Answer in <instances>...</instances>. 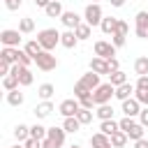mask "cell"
Listing matches in <instances>:
<instances>
[{"label": "cell", "mask_w": 148, "mask_h": 148, "mask_svg": "<svg viewBox=\"0 0 148 148\" xmlns=\"http://www.w3.org/2000/svg\"><path fill=\"white\" fill-rule=\"evenodd\" d=\"M12 74L18 79L21 86H32V81H35L32 72H30L28 67H23V65H12Z\"/></svg>", "instance_id": "5"}, {"label": "cell", "mask_w": 148, "mask_h": 148, "mask_svg": "<svg viewBox=\"0 0 148 148\" xmlns=\"http://www.w3.org/2000/svg\"><path fill=\"white\" fill-rule=\"evenodd\" d=\"M90 72H95V74H99V76H102V74H106V76L111 74L109 62H106L104 58H99V56H95V58L90 60Z\"/></svg>", "instance_id": "11"}, {"label": "cell", "mask_w": 148, "mask_h": 148, "mask_svg": "<svg viewBox=\"0 0 148 148\" xmlns=\"http://www.w3.org/2000/svg\"><path fill=\"white\" fill-rule=\"evenodd\" d=\"M134 72L136 76H148V56H141L134 60Z\"/></svg>", "instance_id": "26"}, {"label": "cell", "mask_w": 148, "mask_h": 148, "mask_svg": "<svg viewBox=\"0 0 148 148\" xmlns=\"http://www.w3.org/2000/svg\"><path fill=\"white\" fill-rule=\"evenodd\" d=\"M79 102H81V109H88V111H92V109L97 106V104H95V99H92V95H90V97H86V99H79Z\"/></svg>", "instance_id": "42"}, {"label": "cell", "mask_w": 148, "mask_h": 148, "mask_svg": "<svg viewBox=\"0 0 148 148\" xmlns=\"http://www.w3.org/2000/svg\"><path fill=\"white\" fill-rule=\"evenodd\" d=\"M32 62H35V60H32V58H30L25 51H21V53H18V65H23V67H30Z\"/></svg>", "instance_id": "41"}, {"label": "cell", "mask_w": 148, "mask_h": 148, "mask_svg": "<svg viewBox=\"0 0 148 148\" xmlns=\"http://www.w3.org/2000/svg\"><path fill=\"white\" fill-rule=\"evenodd\" d=\"M134 97L139 99V104L148 106V90H136V92H134Z\"/></svg>", "instance_id": "43"}, {"label": "cell", "mask_w": 148, "mask_h": 148, "mask_svg": "<svg viewBox=\"0 0 148 148\" xmlns=\"http://www.w3.org/2000/svg\"><path fill=\"white\" fill-rule=\"evenodd\" d=\"M69 148H81V146H76V143H74V146H69Z\"/></svg>", "instance_id": "55"}, {"label": "cell", "mask_w": 148, "mask_h": 148, "mask_svg": "<svg viewBox=\"0 0 148 148\" xmlns=\"http://www.w3.org/2000/svg\"><path fill=\"white\" fill-rule=\"evenodd\" d=\"M111 97H116V88H113L111 83H102L99 88L92 90V99H95L97 106H99V104H109Z\"/></svg>", "instance_id": "2"}, {"label": "cell", "mask_w": 148, "mask_h": 148, "mask_svg": "<svg viewBox=\"0 0 148 148\" xmlns=\"http://www.w3.org/2000/svg\"><path fill=\"white\" fill-rule=\"evenodd\" d=\"M0 42H2V46H12V49H18V44H21V32L18 30H2L0 32Z\"/></svg>", "instance_id": "7"}, {"label": "cell", "mask_w": 148, "mask_h": 148, "mask_svg": "<svg viewBox=\"0 0 148 148\" xmlns=\"http://www.w3.org/2000/svg\"><path fill=\"white\" fill-rule=\"evenodd\" d=\"M51 111H53V104H51V102H39V104L35 106V116H37V118H49Z\"/></svg>", "instance_id": "28"}, {"label": "cell", "mask_w": 148, "mask_h": 148, "mask_svg": "<svg viewBox=\"0 0 148 148\" xmlns=\"http://www.w3.org/2000/svg\"><path fill=\"white\" fill-rule=\"evenodd\" d=\"M23 99H25V95H23L18 88L7 92V104H12V106H21V104H23Z\"/></svg>", "instance_id": "27"}, {"label": "cell", "mask_w": 148, "mask_h": 148, "mask_svg": "<svg viewBox=\"0 0 148 148\" xmlns=\"http://www.w3.org/2000/svg\"><path fill=\"white\" fill-rule=\"evenodd\" d=\"M81 83H83L86 88H90V90H95V88H99V86H102V83H99V74H95V72L83 74V76H81Z\"/></svg>", "instance_id": "18"}, {"label": "cell", "mask_w": 148, "mask_h": 148, "mask_svg": "<svg viewBox=\"0 0 148 148\" xmlns=\"http://www.w3.org/2000/svg\"><path fill=\"white\" fill-rule=\"evenodd\" d=\"M44 12H46V16H51V18H60V16L65 14V9H62L60 0H53V2H51V5L44 9Z\"/></svg>", "instance_id": "23"}, {"label": "cell", "mask_w": 148, "mask_h": 148, "mask_svg": "<svg viewBox=\"0 0 148 148\" xmlns=\"http://www.w3.org/2000/svg\"><path fill=\"white\" fill-rule=\"evenodd\" d=\"M95 56H99V58H104V60L116 58V46H113L111 42L99 39V42H95Z\"/></svg>", "instance_id": "8"}, {"label": "cell", "mask_w": 148, "mask_h": 148, "mask_svg": "<svg viewBox=\"0 0 148 148\" xmlns=\"http://www.w3.org/2000/svg\"><path fill=\"white\" fill-rule=\"evenodd\" d=\"M37 42L42 44L44 51H53L56 44H60V32L56 28H44V30L37 32Z\"/></svg>", "instance_id": "1"}, {"label": "cell", "mask_w": 148, "mask_h": 148, "mask_svg": "<svg viewBox=\"0 0 148 148\" xmlns=\"http://www.w3.org/2000/svg\"><path fill=\"white\" fill-rule=\"evenodd\" d=\"M116 32H118V35H127V32H130V25H127L125 21H118V28H116Z\"/></svg>", "instance_id": "46"}, {"label": "cell", "mask_w": 148, "mask_h": 148, "mask_svg": "<svg viewBox=\"0 0 148 148\" xmlns=\"http://www.w3.org/2000/svg\"><path fill=\"white\" fill-rule=\"evenodd\" d=\"M21 2H23V0H5V7H7L9 12H16V9L21 7Z\"/></svg>", "instance_id": "44"}, {"label": "cell", "mask_w": 148, "mask_h": 148, "mask_svg": "<svg viewBox=\"0 0 148 148\" xmlns=\"http://www.w3.org/2000/svg\"><path fill=\"white\" fill-rule=\"evenodd\" d=\"M136 90H148V76H139L136 79Z\"/></svg>", "instance_id": "45"}, {"label": "cell", "mask_w": 148, "mask_h": 148, "mask_svg": "<svg viewBox=\"0 0 148 148\" xmlns=\"http://www.w3.org/2000/svg\"><path fill=\"white\" fill-rule=\"evenodd\" d=\"M74 32H76V37H79V39H88V37H90V32H92V28H90V25L83 21V23H81V25H79Z\"/></svg>", "instance_id": "36"}, {"label": "cell", "mask_w": 148, "mask_h": 148, "mask_svg": "<svg viewBox=\"0 0 148 148\" xmlns=\"http://www.w3.org/2000/svg\"><path fill=\"white\" fill-rule=\"evenodd\" d=\"M90 95H92V90H90V88H86L81 81H76V83H74V97H76V99H86V97H90Z\"/></svg>", "instance_id": "30"}, {"label": "cell", "mask_w": 148, "mask_h": 148, "mask_svg": "<svg viewBox=\"0 0 148 148\" xmlns=\"http://www.w3.org/2000/svg\"><path fill=\"white\" fill-rule=\"evenodd\" d=\"M18 53H21V49L2 46V51H0V60H5V62H9V65H18Z\"/></svg>", "instance_id": "12"}, {"label": "cell", "mask_w": 148, "mask_h": 148, "mask_svg": "<svg viewBox=\"0 0 148 148\" xmlns=\"http://www.w3.org/2000/svg\"><path fill=\"white\" fill-rule=\"evenodd\" d=\"M99 132L106 134V136H111V134L120 132V125H118L116 120H102V123H99Z\"/></svg>", "instance_id": "21"}, {"label": "cell", "mask_w": 148, "mask_h": 148, "mask_svg": "<svg viewBox=\"0 0 148 148\" xmlns=\"http://www.w3.org/2000/svg\"><path fill=\"white\" fill-rule=\"evenodd\" d=\"M109 83L113 86V88H118V86H123V83H127V76H125V72H111L109 74Z\"/></svg>", "instance_id": "29"}, {"label": "cell", "mask_w": 148, "mask_h": 148, "mask_svg": "<svg viewBox=\"0 0 148 148\" xmlns=\"http://www.w3.org/2000/svg\"><path fill=\"white\" fill-rule=\"evenodd\" d=\"M90 146H92V148H113V146H111V139H109L106 134H102V132H95V134L90 136Z\"/></svg>", "instance_id": "13"}, {"label": "cell", "mask_w": 148, "mask_h": 148, "mask_svg": "<svg viewBox=\"0 0 148 148\" xmlns=\"http://www.w3.org/2000/svg\"><path fill=\"white\" fill-rule=\"evenodd\" d=\"M12 148H25V146H23V143H18V146H12Z\"/></svg>", "instance_id": "54"}, {"label": "cell", "mask_w": 148, "mask_h": 148, "mask_svg": "<svg viewBox=\"0 0 148 148\" xmlns=\"http://www.w3.org/2000/svg\"><path fill=\"white\" fill-rule=\"evenodd\" d=\"M109 139H111V146H113V148H123V146L127 143V139H130V136H127L125 132H116V134H111Z\"/></svg>", "instance_id": "34"}, {"label": "cell", "mask_w": 148, "mask_h": 148, "mask_svg": "<svg viewBox=\"0 0 148 148\" xmlns=\"http://www.w3.org/2000/svg\"><path fill=\"white\" fill-rule=\"evenodd\" d=\"M95 116H97L99 120H113V109H111V104H99V106L95 109Z\"/></svg>", "instance_id": "24"}, {"label": "cell", "mask_w": 148, "mask_h": 148, "mask_svg": "<svg viewBox=\"0 0 148 148\" xmlns=\"http://www.w3.org/2000/svg\"><path fill=\"white\" fill-rule=\"evenodd\" d=\"M134 21H136V28H148V12H136Z\"/></svg>", "instance_id": "39"}, {"label": "cell", "mask_w": 148, "mask_h": 148, "mask_svg": "<svg viewBox=\"0 0 148 148\" xmlns=\"http://www.w3.org/2000/svg\"><path fill=\"white\" fill-rule=\"evenodd\" d=\"M111 2V7H123L125 5V0H109Z\"/></svg>", "instance_id": "53"}, {"label": "cell", "mask_w": 148, "mask_h": 148, "mask_svg": "<svg viewBox=\"0 0 148 148\" xmlns=\"http://www.w3.org/2000/svg\"><path fill=\"white\" fill-rule=\"evenodd\" d=\"M92 2H95V5H99V0H92Z\"/></svg>", "instance_id": "56"}, {"label": "cell", "mask_w": 148, "mask_h": 148, "mask_svg": "<svg viewBox=\"0 0 148 148\" xmlns=\"http://www.w3.org/2000/svg\"><path fill=\"white\" fill-rule=\"evenodd\" d=\"M32 2H35L37 7H42V9H46V7H49V5L53 2V0H32Z\"/></svg>", "instance_id": "50"}, {"label": "cell", "mask_w": 148, "mask_h": 148, "mask_svg": "<svg viewBox=\"0 0 148 148\" xmlns=\"http://www.w3.org/2000/svg\"><path fill=\"white\" fill-rule=\"evenodd\" d=\"M46 134H49V127H44V125H39V123H35V125L30 127V139L44 141V139H46Z\"/></svg>", "instance_id": "25"}, {"label": "cell", "mask_w": 148, "mask_h": 148, "mask_svg": "<svg viewBox=\"0 0 148 148\" xmlns=\"http://www.w3.org/2000/svg\"><path fill=\"white\" fill-rule=\"evenodd\" d=\"M23 51H25V53H28V56H30V58L35 60V58H37V56H39V53H42L44 49H42V44H39L37 39H30V42H25Z\"/></svg>", "instance_id": "19"}, {"label": "cell", "mask_w": 148, "mask_h": 148, "mask_svg": "<svg viewBox=\"0 0 148 148\" xmlns=\"http://www.w3.org/2000/svg\"><path fill=\"white\" fill-rule=\"evenodd\" d=\"M125 37H127V35H118V32H116V35H111V44H113L116 49H120V46H125V42H127Z\"/></svg>", "instance_id": "40"}, {"label": "cell", "mask_w": 148, "mask_h": 148, "mask_svg": "<svg viewBox=\"0 0 148 148\" xmlns=\"http://www.w3.org/2000/svg\"><path fill=\"white\" fill-rule=\"evenodd\" d=\"M127 118H134V116H139L141 113V104H139V99L136 97H130V99H125L123 102V109H120Z\"/></svg>", "instance_id": "9"}, {"label": "cell", "mask_w": 148, "mask_h": 148, "mask_svg": "<svg viewBox=\"0 0 148 148\" xmlns=\"http://www.w3.org/2000/svg\"><path fill=\"white\" fill-rule=\"evenodd\" d=\"M60 21H62V25L67 28V30H76L83 21H81V16L76 14V12H65L62 16H60Z\"/></svg>", "instance_id": "10"}, {"label": "cell", "mask_w": 148, "mask_h": 148, "mask_svg": "<svg viewBox=\"0 0 148 148\" xmlns=\"http://www.w3.org/2000/svg\"><path fill=\"white\" fill-rule=\"evenodd\" d=\"M32 30H35V21H32L30 16H25V18L18 21V32H21V35H28V32H32Z\"/></svg>", "instance_id": "31"}, {"label": "cell", "mask_w": 148, "mask_h": 148, "mask_svg": "<svg viewBox=\"0 0 148 148\" xmlns=\"http://www.w3.org/2000/svg\"><path fill=\"white\" fill-rule=\"evenodd\" d=\"M14 136H16V141H18V143H25V141L30 139V127H28V125H23V123H18V125L14 127Z\"/></svg>", "instance_id": "22"}, {"label": "cell", "mask_w": 148, "mask_h": 148, "mask_svg": "<svg viewBox=\"0 0 148 148\" xmlns=\"http://www.w3.org/2000/svg\"><path fill=\"white\" fill-rule=\"evenodd\" d=\"M76 42H79V37H76L74 30H65V32H60V44H62L65 49H74Z\"/></svg>", "instance_id": "17"}, {"label": "cell", "mask_w": 148, "mask_h": 148, "mask_svg": "<svg viewBox=\"0 0 148 148\" xmlns=\"http://www.w3.org/2000/svg\"><path fill=\"white\" fill-rule=\"evenodd\" d=\"M132 92H136V86H132V83H123V86H118V88H116V99L125 102V99H130V97H132Z\"/></svg>", "instance_id": "15"}, {"label": "cell", "mask_w": 148, "mask_h": 148, "mask_svg": "<svg viewBox=\"0 0 148 148\" xmlns=\"http://www.w3.org/2000/svg\"><path fill=\"white\" fill-rule=\"evenodd\" d=\"M83 18H86V23H88L90 28H95V25H102V18H104V14H102V7H99V5H95V2H90V5L86 7V12H83Z\"/></svg>", "instance_id": "3"}, {"label": "cell", "mask_w": 148, "mask_h": 148, "mask_svg": "<svg viewBox=\"0 0 148 148\" xmlns=\"http://www.w3.org/2000/svg\"><path fill=\"white\" fill-rule=\"evenodd\" d=\"M42 148H58V146H56V143H53V141H51V139L46 136V139L42 141Z\"/></svg>", "instance_id": "51"}, {"label": "cell", "mask_w": 148, "mask_h": 148, "mask_svg": "<svg viewBox=\"0 0 148 148\" xmlns=\"http://www.w3.org/2000/svg\"><path fill=\"white\" fill-rule=\"evenodd\" d=\"M21 83H18V79L14 76V74H7V76H2V88L9 92V90H16Z\"/></svg>", "instance_id": "32"}, {"label": "cell", "mask_w": 148, "mask_h": 148, "mask_svg": "<svg viewBox=\"0 0 148 148\" xmlns=\"http://www.w3.org/2000/svg\"><path fill=\"white\" fill-rule=\"evenodd\" d=\"M53 92H56L53 83H42V86L37 88V95H39V99H42V102H51Z\"/></svg>", "instance_id": "20"}, {"label": "cell", "mask_w": 148, "mask_h": 148, "mask_svg": "<svg viewBox=\"0 0 148 148\" xmlns=\"http://www.w3.org/2000/svg\"><path fill=\"white\" fill-rule=\"evenodd\" d=\"M106 62H109V69H111V72H118V69H120V62H118V58H109Z\"/></svg>", "instance_id": "48"}, {"label": "cell", "mask_w": 148, "mask_h": 148, "mask_svg": "<svg viewBox=\"0 0 148 148\" xmlns=\"http://www.w3.org/2000/svg\"><path fill=\"white\" fill-rule=\"evenodd\" d=\"M58 111L65 116V118H72V116H76L79 111H81V102L74 97V99H62L60 102V106H58Z\"/></svg>", "instance_id": "6"}, {"label": "cell", "mask_w": 148, "mask_h": 148, "mask_svg": "<svg viewBox=\"0 0 148 148\" xmlns=\"http://www.w3.org/2000/svg\"><path fill=\"white\" fill-rule=\"evenodd\" d=\"M143 132H146V127H143L141 123H136V125H134V127L127 132V136H130L132 141H139V139H143Z\"/></svg>", "instance_id": "35"}, {"label": "cell", "mask_w": 148, "mask_h": 148, "mask_svg": "<svg viewBox=\"0 0 148 148\" xmlns=\"http://www.w3.org/2000/svg\"><path fill=\"white\" fill-rule=\"evenodd\" d=\"M134 32L139 39H148V28H134Z\"/></svg>", "instance_id": "49"}, {"label": "cell", "mask_w": 148, "mask_h": 148, "mask_svg": "<svg viewBox=\"0 0 148 148\" xmlns=\"http://www.w3.org/2000/svg\"><path fill=\"white\" fill-rule=\"evenodd\" d=\"M62 127H65V132H79L81 130V123H79V118L76 116H72V118H65V123H62Z\"/></svg>", "instance_id": "33"}, {"label": "cell", "mask_w": 148, "mask_h": 148, "mask_svg": "<svg viewBox=\"0 0 148 148\" xmlns=\"http://www.w3.org/2000/svg\"><path fill=\"white\" fill-rule=\"evenodd\" d=\"M76 118H79V123H81V125H88V123L92 120V111H88V109H81V111L76 113Z\"/></svg>", "instance_id": "38"}, {"label": "cell", "mask_w": 148, "mask_h": 148, "mask_svg": "<svg viewBox=\"0 0 148 148\" xmlns=\"http://www.w3.org/2000/svg\"><path fill=\"white\" fill-rule=\"evenodd\" d=\"M35 65H37L42 72H51V69L58 67V58H56L51 51H42V53L35 58Z\"/></svg>", "instance_id": "4"}, {"label": "cell", "mask_w": 148, "mask_h": 148, "mask_svg": "<svg viewBox=\"0 0 148 148\" xmlns=\"http://www.w3.org/2000/svg\"><path fill=\"white\" fill-rule=\"evenodd\" d=\"M65 134H67V132H65V127H49V134H46V136H49V139L60 148V146L65 143Z\"/></svg>", "instance_id": "16"}, {"label": "cell", "mask_w": 148, "mask_h": 148, "mask_svg": "<svg viewBox=\"0 0 148 148\" xmlns=\"http://www.w3.org/2000/svg\"><path fill=\"white\" fill-rule=\"evenodd\" d=\"M118 21H120V18H116V16H104V18H102V25H99L102 32H104V35H116Z\"/></svg>", "instance_id": "14"}, {"label": "cell", "mask_w": 148, "mask_h": 148, "mask_svg": "<svg viewBox=\"0 0 148 148\" xmlns=\"http://www.w3.org/2000/svg\"><path fill=\"white\" fill-rule=\"evenodd\" d=\"M134 148H148V139H139V141H134Z\"/></svg>", "instance_id": "52"}, {"label": "cell", "mask_w": 148, "mask_h": 148, "mask_svg": "<svg viewBox=\"0 0 148 148\" xmlns=\"http://www.w3.org/2000/svg\"><path fill=\"white\" fill-rule=\"evenodd\" d=\"M118 125H120V132H125V134H127L136 123H134V118H127V116H125V118H120V120H118Z\"/></svg>", "instance_id": "37"}, {"label": "cell", "mask_w": 148, "mask_h": 148, "mask_svg": "<svg viewBox=\"0 0 148 148\" xmlns=\"http://www.w3.org/2000/svg\"><path fill=\"white\" fill-rule=\"evenodd\" d=\"M139 123H141L143 127H148V106L141 109V113H139Z\"/></svg>", "instance_id": "47"}]
</instances>
